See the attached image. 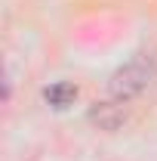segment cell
<instances>
[{
    "instance_id": "6da1fadb",
    "label": "cell",
    "mask_w": 157,
    "mask_h": 161,
    "mask_svg": "<svg viewBox=\"0 0 157 161\" xmlns=\"http://www.w3.org/2000/svg\"><path fill=\"white\" fill-rule=\"evenodd\" d=\"M151 80H154V68H151V62L145 59H133L126 62L123 68H117L111 80H108V93L114 96L117 102H129L142 96L148 87H151Z\"/></svg>"
},
{
    "instance_id": "7a4b0ae2",
    "label": "cell",
    "mask_w": 157,
    "mask_h": 161,
    "mask_svg": "<svg viewBox=\"0 0 157 161\" xmlns=\"http://www.w3.org/2000/svg\"><path fill=\"white\" fill-rule=\"evenodd\" d=\"M123 108L114 105V102H99L89 108V121H96L99 127H105V130H117L120 124H123Z\"/></svg>"
},
{
    "instance_id": "3957f363",
    "label": "cell",
    "mask_w": 157,
    "mask_h": 161,
    "mask_svg": "<svg viewBox=\"0 0 157 161\" xmlns=\"http://www.w3.org/2000/svg\"><path fill=\"white\" fill-rule=\"evenodd\" d=\"M43 96H46V102H49V105L65 108V105H71V102H74V96H77V87H74V84H56V87H49Z\"/></svg>"
}]
</instances>
